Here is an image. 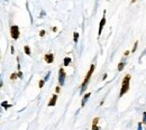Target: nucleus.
Wrapping results in <instances>:
<instances>
[{"label": "nucleus", "instance_id": "nucleus-18", "mask_svg": "<svg viewBox=\"0 0 146 130\" xmlns=\"http://www.w3.org/2000/svg\"><path fill=\"white\" fill-rule=\"evenodd\" d=\"M1 105H2V107H7V108H9V107H10L9 104H7V102H2V104H1Z\"/></svg>", "mask_w": 146, "mask_h": 130}, {"label": "nucleus", "instance_id": "nucleus-11", "mask_svg": "<svg viewBox=\"0 0 146 130\" xmlns=\"http://www.w3.org/2000/svg\"><path fill=\"white\" fill-rule=\"evenodd\" d=\"M125 65H126L125 62H120L118 64V71H123V69L125 67Z\"/></svg>", "mask_w": 146, "mask_h": 130}, {"label": "nucleus", "instance_id": "nucleus-4", "mask_svg": "<svg viewBox=\"0 0 146 130\" xmlns=\"http://www.w3.org/2000/svg\"><path fill=\"white\" fill-rule=\"evenodd\" d=\"M64 81H65V72H64L63 69H60L59 71V82L61 85L64 84Z\"/></svg>", "mask_w": 146, "mask_h": 130}, {"label": "nucleus", "instance_id": "nucleus-16", "mask_svg": "<svg viewBox=\"0 0 146 130\" xmlns=\"http://www.w3.org/2000/svg\"><path fill=\"white\" fill-rule=\"evenodd\" d=\"M143 124L146 125V112H144V113H143Z\"/></svg>", "mask_w": 146, "mask_h": 130}, {"label": "nucleus", "instance_id": "nucleus-13", "mask_svg": "<svg viewBox=\"0 0 146 130\" xmlns=\"http://www.w3.org/2000/svg\"><path fill=\"white\" fill-rule=\"evenodd\" d=\"M73 39H74V42H75V43H77V42H78V39H79V34H78V33H74L73 34Z\"/></svg>", "mask_w": 146, "mask_h": 130}, {"label": "nucleus", "instance_id": "nucleus-7", "mask_svg": "<svg viewBox=\"0 0 146 130\" xmlns=\"http://www.w3.org/2000/svg\"><path fill=\"white\" fill-rule=\"evenodd\" d=\"M56 100H58V95H56V94H54V95L52 97L51 101L48 102V107H54V105L56 104Z\"/></svg>", "mask_w": 146, "mask_h": 130}, {"label": "nucleus", "instance_id": "nucleus-20", "mask_svg": "<svg viewBox=\"0 0 146 130\" xmlns=\"http://www.w3.org/2000/svg\"><path fill=\"white\" fill-rule=\"evenodd\" d=\"M45 35V30H41V33H40V36H44Z\"/></svg>", "mask_w": 146, "mask_h": 130}, {"label": "nucleus", "instance_id": "nucleus-14", "mask_svg": "<svg viewBox=\"0 0 146 130\" xmlns=\"http://www.w3.org/2000/svg\"><path fill=\"white\" fill-rule=\"evenodd\" d=\"M137 45H138V42H135V44H134V48H133V51H131V53H135V51L137 50Z\"/></svg>", "mask_w": 146, "mask_h": 130}, {"label": "nucleus", "instance_id": "nucleus-2", "mask_svg": "<svg viewBox=\"0 0 146 130\" xmlns=\"http://www.w3.org/2000/svg\"><path fill=\"white\" fill-rule=\"evenodd\" d=\"M94 64H92L90 66V70L88 71V74L85 75V78H84V81H83V83H82V85H81V93H83L84 92V90L87 89V86H88V83H89V81H90V78H91V75H92V73H93L94 71Z\"/></svg>", "mask_w": 146, "mask_h": 130}, {"label": "nucleus", "instance_id": "nucleus-1", "mask_svg": "<svg viewBox=\"0 0 146 130\" xmlns=\"http://www.w3.org/2000/svg\"><path fill=\"white\" fill-rule=\"evenodd\" d=\"M129 84H130V74H127L123 80L122 83V89H120V97H123L124 94L127 93V91L129 90Z\"/></svg>", "mask_w": 146, "mask_h": 130}, {"label": "nucleus", "instance_id": "nucleus-8", "mask_svg": "<svg viewBox=\"0 0 146 130\" xmlns=\"http://www.w3.org/2000/svg\"><path fill=\"white\" fill-rule=\"evenodd\" d=\"M90 95H91V93H87V94H85V95L83 97V99H82V103H81V107H84L85 102L88 101V99L90 98Z\"/></svg>", "mask_w": 146, "mask_h": 130}, {"label": "nucleus", "instance_id": "nucleus-21", "mask_svg": "<svg viewBox=\"0 0 146 130\" xmlns=\"http://www.w3.org/2000/svg\"><path fill=\"white\" fill-rule=\"evenodd\" d=\"M55 91H56V93H59V92H60V87L58 86V87H56V89H55Z\"/></svg>", "mask_w": 146, "mask_h": 130}, {"label": "nucleus", "instance_id": "nucleus-6", "mask_svg": "<svg viewBox=\"0 0 146 130\" xmlns=\"http://www.w3.org/2000/svg\"><path fill=\"white\" fill-rule=\"evenodd\" d=\"M44 59H45L46 63L51 64V63H53V61H54V55H53V54H46L44 56Z\"/></svg>", "mask_w": 146, "mask_h": 130}, {"label": "nucleus", "instance_id": "nucleus-5", "mask_svg": "<svg viewBox=\"0 0 146 130\" xmlns=\"http://www.w3.org/2000/svg\"><path fill=\"white\" fill-rule=\"evenodd\" d=\"M105 15H106V11L104 12V17H102L101 22H100V24H99V31H98V35H99V36L101 35L102 29H104V26H105V24H106V17H105Z\"/></svg>", "mask_w": 146, "mask_h": 130}, {"label": "nucleus", "instance_id": "nucleus-3", "mask_svg": "<svg viewBox=\"0 0 146 130\" xmlns=\"http://www.w3.org/2000/svg\"><path fill=\"white\" fill-rule=\"evenodd\" d=\"M10 34H11L12 39H18L19 37V27L18 26H11L10 28Z\"/></svg>", "mask_w": 146, "mask_h": 130}, {"label": "nucleus", "instance_id": "nucleus-9", "mask_svg": "<svg viewBox=\"0 0 146 130\" xmlns=\"http://www.w3.org/2000/svg\"><path fill=\"white\" fill-rule=\"evenodd\" d=\"M98 120H99V118H96L93 120V124H92V130H99V127L97 126Z\"/></svg>", "mask_w": 146, "mask_h": 130}, {"label": "nucleus", "instance_id": "nucleus-19", "mask_svg": "<svg viewBox=\"0 0 146 130\" xmlns=\"http://www.w3.org/2000/svg\"><path fill=\"white\" fill-rule=\"evenodd\" d=\"M137 130H143V128H142V122H139L138 124V129Z\"/></svg>", "mask_w": 146, "mask_h": 130}, {"label": "nucleus", "instance_id": "nucleus-22", "mask_svg": "<svg viewBox=\"0 0 146 130\" xmlns=\"http://www.w3.org/2000/svg\"><path fill=\"white\" fill-rule=\"evenodd\" d=\"M135 1H136V0H131V2H133V3H134Z\"/></svg>", "mask_w": 146, "mask_h": 130}, {"label": "nucleus", "instance_id": "nucleus-10", "mask_svg": "<svg viewBox=\"0 0 146 130\" xmlns=\"http://www.w3.org/2000/svg\"><path fill=\"white\" fill-rule=\"evenodd\" d=\"M71 63V58L70 57H65L64 58V61H63V64H64V66H67Z\"/></svg>", "mask_w": 146, "mask_h": 130}, {"label": "nucleus", "instance_id": "nucleus-17", "mask_svg": "<svg viewBox=\"0 0 146 130\" xmlns=\"http://www.w3.org/2000/svg\"><path fill=\"white\" fill-rule=\"evenodd\" d=\"M17 78V74H15V73H14V74H11V75H10V79H11V80H15Z\"/></svg>", "mask_w": 146, "mask_h": 130}, {"label": "nucleus", "instance_id": "nucleus-23", "mask_svg": "<svg viewBox=\"0 0 146 130\" xmlns=\"http://www.w3.org/2000/svg\"><path fill=\"white\" fill-rule=\"evenodd\" d=\"M0 86H1V81H0Z\"/></svg>", "mask_w": 146, "mask_h": 130}, {"label": "nucleus", "instance_id": "nucleus-12", "mask_svg": "<svg viewBox=\"0 0 146 130\" xmlns=\"http://www.w3.org/2000/svg\"><path fill=\"white\" fill-rule=\"evenodd\" d=\"M25 53H26V55H30V48L28 47V46H25Z\"/></svg>", "mask_w": 146, "mask_h": 130}, {"label": "nucleus", "instance_id": "nucleus-15", "mask_svg": "<svg viewBox=\"0 0 146 130\" xmlns=\"http://www.w3.org/2000/svg\"><path fill=\"white\" fill-rule=\"evenodd\" d=\"M44 83H45V80H41L40 83H38V86H40V87H43V86H44Z\"/></svg>", "mask_w": 146, "mask_h": 130}]
</instances>
